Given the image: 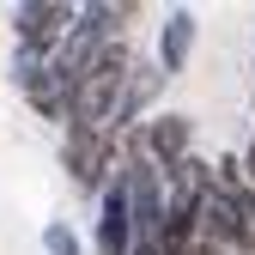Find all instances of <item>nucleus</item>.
Wrapping results in <instances>:
<instances>
[{"mask_svg":"<svg viewBox=\"0 0 255 255\" xmlns=\"http://www.w3.org/2000/svg\"><path fill=\"white\" fill-rule=\"evenodd\" d=\"M158 91H164V73H158L152 61L134 55V67H128V79H122V91H116V110H110V122H104V134H110V140H128V134L140 128V116L152 110Z\"/></svg>","mask_w":255,"mask_h":255,"instance_id":"obj_5","label":"nucleus"},{"mask_svg":"<svg viewBox=\"0 0 255 255\" xmlns=\"http://www.w3.org/2000/svg\"><path fill=\"white\" fill-rule=\"evenodd\" d=\"M207 188H213V164H207L201 152H188L182 164L158 170V201H164V225H188Z\"/></svg>","mask_w":255,"mask_h":255,"instance_id":"obj_4","label":"nucleus"},{"mask_svg":"<svg viewBox=\"0 0 255 255\" xmlns=\"http://www.w3.org/2000/svg\"><path fill=\"white\" fill-rule=\"evenodd\" d=\"M67 30H73V6H67V0H18V6H12V43L55 49Z\"/></svg>","mask_w":255,"mask_h":255,"instance_id":"obj_6","label":"nucleus"},{"mask_svg":"<svg viewBox=\"0 0 255 255\" xmlns=\"http://www.w3.org/2000/svg\"><path fill=\"white\" fill-rule=\"evenodd\" d=\"M98 255H134V231H128V182L122 170L98 188Z\"/></svg>","mask_w":255,"mask_h":255,"instance_id":"obj_7","label":"nucleus"},{"mask_svg":"<svg viewBox=\"0 0 255 255\" xmlns=\"http://www.w3.org/2000/svg\"><path fill=\"white\" fill-rule=\"evenodd\" d=\"M61 164H67V176H73L79 195H98V188L122 170V140H110V134H85V128H67Z\"/></svg>","mask_w":255,"mask_h":255,"instance_id":"obj_3","label":"nucleus"},{"mask_svg":"<svg viewBox=\"0 0 255 255\" xmlns=\"http://www.w3.org/2000/svg\"><path fill=\"white\" fill-rule=\"evenodd\" d=\"M43 255H85V243H79V231L67 219H49L43 225Z\"/></svg>","mask_w":255,"mask_h":255,"instance_id":"obj_10","label":"nucleus"},{"mask_svg":"<svg viewBox=\"0 0 255 255\" xmlns=\"http://www.w3.org/2000/svg\"><path fill=\"white\" fill-rule=\"evenodd\" d=\"M128 67H134V49H128V37L110 43L104 55H91L85 67H79V79H73V91H67V110H61V122H67V128H85V134H104V122H110V110H116V91H122Z\"/></svg>","mask_w":255,"mask_h":255,"instance_id":"obj_1","label":"nucleus"},{"mask_svg":"<svg viewBox=\"0 0 255 255\" xmlns=\"http://www.w3.org/2000/svg\"><path fill=\"white\" fill-rule=\"evenodd\" d=\"M195 37H201L195 12H188V6H170L164 24H158V61H152V67L164 73V79H176V73L188 67V55H195Z\"/></svg>","mask_w":255,"mask_h":255,"instance_id":"obj_8","label":"nucleus"},{"mask_svg":"<svg viewBox=\"0 0 255 255\" xmlns=\"http://www.w3.org/2000/svg\"><path fill=\"white\" fill-rule=\"evenodd\" d=\"M122 146L140 152L152 170H170V164H182V158L195 152V122H188L182 110H158V116H146Z\"/></svg>","mask_w":255,"mask_h":255,"instance_id":"obj_2","label":"nucleus"},{"mask_svg":"<svg viewBox=\"0 0 255 255\" xmlns=\"http://www.w3.org/2000/svg\"><path fill=\"white\" fill-rule=\"evenodd\" d=\"M49 55H55V49H30V43H12V73H6V79L18 85V98H24V91H30V85H37V79L49 73Z\"/></svg>","mask_w":255,"mask_h":255,"instance_id":"obj_9","label":"nucleus"},{"mask_svg":"<svg viewBox=\"0 0 255 255\" xmlns=\"http://www.w3.org/2000/svg\"><path fill=\"white\" fill-rule=\"evenodd\" d=\"M237 170H243V182H249V188H255V140H249V146H243V152H237Z\"/></svg>","mask_w":255,"mask_h":255,"instance_id":"obj_11","label":"nucleus"}]
</instances>
